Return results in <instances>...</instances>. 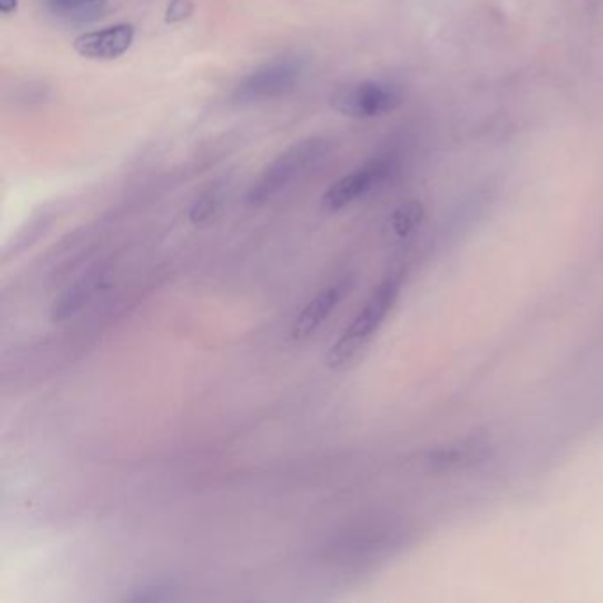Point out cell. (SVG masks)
<instances>
[{
	"instance_id": "1",
	"label": "cell",
	"mask_w": 603,
	"mask_h": 603,
	"mask_svg": "<svg viewBox=\"0 0 603 603\" xmlns=\"http://www.w3.org/2000/svg\"><path fill=\"white\" fill-rule=\"evenodd\" d=\"M400 294V280L390 276L382 280L371 292L360 313L349 324V328L338 336L335 343L330 347L326 354V367L341 369L345 367L367 343L373 333L381 328L388 313Z\"/></svg>"
},
{
	"instance_id": "2",
	"label": "cell",
	"mask_w": 603,
	"mask_h": 603,
	"mask_svg": "<svg viewBox=\"0 0 603 603\" xmlns=\"http://www.w3.org/2000/svg\"><path fill=\"white\" fill-rule=\"evenodd\" d=\"M330 147V140L322 136H310L292 143L262 170V173L252 184L246 199L252 205L271 201L285 188H289L308 168L324 160Z\"/></svg>"
},
{
	"instance_id": "3",
	"label": "cell",
	"mask_w": 603,
	"mask_h": 603,
	"mask_svg": "<svg viewBox=\"0 0 603 603\" xmlns=\"http://www.w3.org/2000/svg\"><path fill=\"white\" fill-rule=\"evenodd\" d=\"M304 74V63L300 57H276L262 66L250 71L235 87L237 103H259L276 100L292 93Z\"/></svg>"
},
{
	"instance_id": "4",
	"label": "cell",
	"mask_w": 603,
	"mask_h": 603,
	"mask_svg": "<svg viewBox=\"0 0 603 603\" xmlns=\"http://www.w3.org/2000/svg\"><path fill=\"white\" fill-rule=\"evenodd\" d=\"M331 108L352 119H375L395 112L402 104V93L384 80H361L338 87L330 98Z\"/></svg>"
},
{
	"instance_id": "5",
	"label": "cell",
	"mask_w": 603,
	"mask_h": 603,
	"mask_svg": "<svg viewBox=\"0 0 603 603\" xmlns=\"http://www.w3.org/2000/svg\"><path fill=\"white\" fill-rule=\"evenodd\" d=\"M391 168L393 165L390 160L379 158L343 175L322 195V207L335 213L345 209L354 202L361 201L381 183L386 181V177L391 173Z\"/></svg>"
},
{
	"instance_id": "6",
	"label": "cell",
	"mask_w": 603,
	"mask_h": 603,
	"mask_svg": "<svg viewBox=\"0 0 603 603\" xmlns=\"http://www.w3.org/2000/svg\"><path fill=\"white\" fill-rule=\"evenodd\" d=\"M134 29L128 24L110 25L100 31L82 34L73 41L78 55L94 61H114L124 55L133 44Z\"/></svg>"
},
{
	"instance_id": "7",
	"label": "cell",
	"mask_w": 603,
	"mask_h": 603,
	"mask_svg": "<svg viewBox=\"0 0 603 603\" xmlns=\"http://www.w3.org/2000/svg\"><path fill=\"white\" fill-rule=\"evenodd\" d=\"M349 287H351V278H341L335 283L328 285L326 289H322L321 292H317L313 300L306 302L296 321L292 322L291 328L292 340L302 341L313 335L331 317L338 302L347 294Z\"/></svg>"
},
{
	"instance_id": "8",
	"label": "cell",
	"mask_w": 603,
	"mask_h": 603,
	"mask_svg": "<svg viewBox=\"0 0 603 603\" xmlns=\"http://www.w3.org/2000/svg\"><path fill=\"white\" fill-rule=\"evenodd\" d=\"M108 280V271L96 269L89 271L82 278H78L74 283H71L66 291L61 292V296L52 304L50 317L54 322H64L67 319L80 313L89 302L96 298Z\"/></svg>"
},
{
	"instance_id": "9",
	"label": "cell",
	"mask_w": 603,
	"mask_h": 603,
	"mask_svg": "<svg viewBox=\"0 0 603 603\" xmlns=\"http://www.w3.org/2000/svg\"><path fill=\"white\" fill-rule=\"evenodd\" d=\"M487 446L479 440L457 442L453 446L437 448L427 455V464L434 470H459L468 468L485 459Z\"/></svg>"
},
{
	"instance_id": "10",
	"label": "cell",
	"mask_w": 603,
	"mask_h": 603,
	"mask_svg": "<svg viewBox=\"0 0 603 603\" xmlns=\"http://www.w3.org/2000/svg\"><path fill=\"white\" fill-rule=\"evenodd\" d=\"M106 0H48L50 11L67 22H91L104 11Z\"/></svg>"
},
{
	"instance_id": "11",
	"label": "cell",
	"mask_w": 603,
	"mask_h": 603,
	"mask_svg": "<svg viewBox=\"0 0 603 603\" xmlns=\"http://www.w3.org/2000/svg\"><path fill=\"white\" fill-rule=\"evenodd\" d=\"M177 598V586L168 578H153L138 584L130 595L123 598V602L156 603L168 602Z\"/></svg>"
},
{
	"instance_id": "12",
	"label": "cell",
	"mask_w": 603,
	"mask_h": 603,
	"mask_svg": "<svg viewBox=\"0 0 603 603\" xmlns=\"http://www.w3.org/2000/svg\"><path fill=\"white\" fill-rule=\"evenodd\" d=\"M423 205L420 202H405L400 207L395 209V213L391 214V220H390V225H391V231L393 234L397 237H409L412 234L421 220H423Z\"/></svg>"
},
{
	"instance_id": "13",
	"label": "cell",
	"mask_w": 603,
	"mask_h": 603,
	"mask_svg": "<svg viewBox=\"0 0 603 603\" xmlns=\"http://www.w3.org/2000/svg\"><path fill=\"white\" fill-rule=\"evenodd\" d=\"M220 201H222V195H220L218 190H209L207 193H203L202 197H199L197 201L193 202V205L190 209L192 223L199 225V223L207 222L216 213Z\"/></svg>"
},
{
	"instance_id": "14",
	"label": "cell",
	"mask_w": 603,
	"mask_h": 603,
	"mask_svg": "<svg viewBox=\"0 0 603 603\" xmlns=\"http://www.w3.org/2000/svg\"><path fill=\"white\" fill-rule=\"evenodd\" d=\"M193 11V2L192 0H172L167 9V22L175 24L186 20Z\"/></svg>"
},
{
	"instance_id": "15",
	"label": "cell",
	"mask_w": 603,
	"mask_h": 603,
	"mask_svg": "<svg viewBox=\"0 0 603 603\" xmlns=\"http://www.w3.org/2000/svg\"><path fill=\"white\" fill-rule=\"evenodd\" d=\"M18 0H0V11L2 15H11L16 11Z\"/></svg>"
}]
</instances>
